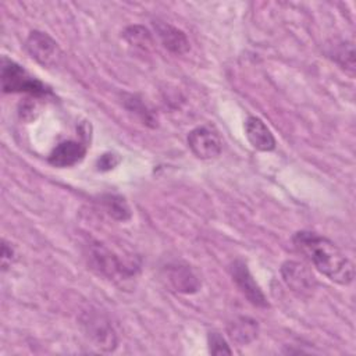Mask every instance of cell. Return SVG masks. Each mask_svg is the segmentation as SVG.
I'll list each match as a JSON object with an SVG mask.
<instances>
[{
    "mask_svg": "<svg viewBox=\"0 0 356 356\" xmlns=\"http://www.w3.org/2000/svg\"><path fill=\"white\" fill-rule=\"evenodd\" d=\"M292 243L296 252L305 256L328 280L339 285H349L353 281V263L328 238L312 231H298Z\"/></svg>",
    "mask_w": 356,
    "mask_h": 356,
    "instance_id": "6da1fadb",
    "label": "cell"
},
{
    "mask_svg": "<svg viewBox=\"0 0 356 356\" xmlns=\"http://www.w3.org/2000/svg\"><path fill=\"white\" fill-rule=\"evenodd\" d=\"M1 88L4 93H26L36 99L53 96V92L47 85L7 57L1 58Z\"/></svg>",
    "mask_w": 356,
    "mask_h": 356,
    "instance_id": "7a4b0ae2",
    "label": "cell"
},
{
    "mask_svg": "<svg viewBox=\"0 0 356 356\" xmlns=\"http://www.w3.org/2000/svg\"><path fill=\"white\" fill-rule=\"evenodd\" d=\"M88 264L89 267L108 280H128L135 274V266H127L117 254L100 242L88 245Z\"/></svg>",
    "mask_w": 356,
    "mask_h": 356,
    "instance_id": "3957f363",
    "label": "cell"
},
{
    "mask_svg": "<svg viewBox=\"0 0 356 356\" xmlns=\"http://www.w3.org/2000/svg\"><path fill=\"white\" fill-rule=\"evenodd\" d=\"M88 339L102 352H113L118 346L117 332L110 320L99 312H83L79 318Z\"/></svg>",
    "mask_w": 356,
    "mask_h": 356,
    "instance_id": "277c9868",
    "label": "cell"
},
{
    "mask_svg": "<svg viewBox=\"0 0 356 356\" xmlns=\"http://www.w3.org/2000/svg\"><path fill=\"white\" fill-rule=\"evenodd\" d=\"M25 49L35 61L47 68L57 67L63 58V53L56 40L42 31H32L28 35Z\"/></svg>",
    "mask_w": 356,
    "mask_h": 356,
    "instance_id": "5b68a950",
    "label": "cell"
},
{
    "mask_svg": "<svg viewBox=\"0 0 356 356\" xmlns=\"http://www.w3.org/2000/svg\"><path fill=\"white\" fill-rule=\"evenodd\" d=\"M191 152L202 160H210L220 156L222 142L218 132L210 125H200L192 129L186 138Z\"/></svg>",
    "mask_w": 356,
    "mask_h": 356,
    "instance_id": "8992f818",
    "label": "cell"
},
{
    "mask_svg": "<svg viewBox=\"0 0 356 356\" xmlns=\"http://www.w3.org/2000/svg\"><path fill=\"white\" fill-rule=\"evenodd\" d=\"M229 271H231L232 280L236 284V286L239 288V291L253 306L268 307V302H267L263 291L260 289L259 284L254 281L253 275L250 274V271L248 268V264L243 260L236 259L235 261H232Z\"/></svg>",
    "mask_w": 356,
    "mask_h": 356,
    "instance_id": "52a82bcc",
    "label": "cell"
},
{
    "mask_svg": "<svg viewBox=\"0 0 356 356\" xmlns=\"http://www.w3.org/2000/svg\"><path fill=\"white\" fill-rule=\"evenodd\" d=\"M163 274L170 284V286L185 295H192L200 289V280L196 273L182 261L168 263L163 268Z\"/></svg>",
    "mask_w": 356,
    "mask_h": 356,
    "instance_id": "ba28073f",
    "label": "cell"
},
{
    "mask_svg": "<svg viewBox=\"0 0 356 356\" xmlns=\"http://www.w3.org/2000/svg\"><path fill=\"white\" fill-rule=\"evenodd\" d=\"M281 275L286 286L299 295H307L316 289V277L305 264L299 261L286 260L281 266Z\"/></svg>",
    "mask_w": 356,
    "mask_h": 356,
    "instance_id": "9c48e42d",
    "label": "cell"
},
{
    "mask_svg": "<svg viewBox=\"0 0 356 356\" xmlns=\"http://www.w3.org/2000/svg\"><path fill=\"white\" fill-rule=\"evenodd\" d=\"M86 154V146L76 140H64L58 143L47 157L49 164L57 168L72 167L83 160Z\"/></svg>",
    "mask_w": 356,
    "mask_h": 356,
    "instance_id": "30bf717a",
    "label": "cell"
},
{
    "mask_svg": "<svg viewBox=\"0 0 356 356\" xmlns=\"http://www.w3.org/2000/svg\"><path fill=\"white\" fill-rule=\"evenodd\" d=\"M245 135L256 150L271 152L275 149V138L270 128L259 117L250 115L245 121Z\"/></svg>",
    "mask_w": 356,
    "mask_h": 356,
    "instance_id": "8fae6325",
    "label": "cell"
},
{
    "mask_svg": "<svg viewBox=\"0 0 356 356\" xmlns=\"http://www.w3.org/2000/svg\"><path fill=\"white\" fill-rule=\"evenodd\" d=\"M153 25L159 39L167 50L174 54H184L189 50V40L181 29L163 21H154Z\"/></svg>",
    "mask_w": 356,
    "mask_h": 356,
    "instance_id": "7c38bea8",
    "label": "cell"
},
{
    "mask_svg": "<svg viewBox=\"0 0 356 356\" xmlns=\"http://www.w3.org/2000/svg\"><path fill=\"white\" fill-rule=\"evenodd\" d=\"M227 334L234 343H236L238 346H245L257 338L259 324L250 317L239 316L228 323Z\"/></svg>",
    "mask_w": 356,
    "mask_h": 356,
    "instance_id": "4fadbf2b",
    "label": "cell"
},
{
    "mask_svg": "<svg viewBox=\"0 0 356 356\" xmlns=\"http://www.w3.org/2000/svg\"><path fill=\"white\" fill-rule=\"evenodd\" d=\"M328 57L335 61L342 70L348 74H355V49L352 42L348 40H334L332 44H328L327 50Z\"/></svg>",
    "mask_w": 356,
    "mask_h": 356,
    "instance_id": "5bb4252c",
    "label": "cell"
},
{
    "mask_svg": "<svg viewBox=\"0 0 356 356\" xmlns=\"http://www.w3.org/2000/svg\"><path fill=\"white\" fill-rule=\"evenodd\" d=\"M100 203L103 204L106 213L118 221H127L131 218V209L124 197L118 195H103L100 199Z\"/></svg>",
    "mask_w": 356,
    "mask_h": 356,
    "instance_id": "9a60e30c",
    "label": "cell"
},
{
    "mask_svg": "<svg viewBox=\"0 0 356 356\" xmlns=\"http://www.w3.org/2000/svg\"><path fill=\"white\" fill-rule=\"evenodd\" d=\"M124 106L127 110H129L131 113H135L145 125L149 127H157V117L154 114V111L138 96L134 95H127L124 97Z\"/></svg>",
    "mask_w": 356,
    "mask_h": 356,
    "instance_id": "2e32d148",
    "label": "cell"
},
{
    "mask_svg": "<svg viewBox=\"0 0 356 356\" xmlns=\"http://www.w3.org/2000/svg\"><path fill=\"white\" fill-rule=\"evenodd\" d=\"M124 38L129 44L140 47L143 50H146L152 44V36H150L149 31L140 25L128 26L124 31Z\"/></svg>",
    "mask_w": 356,
    "mask_h": 356,
    "instance_id": "e0dca14e",
    "label": "cell"
},
{
    "mask_svg": "<svg viewBox=\"0 0 356 356\" xmlns=\"http://www.w3.org/2000/svg\"><path fill=\"white\" fill-rule=\"evenodd\" d=\"M207 343H209V352L211 355H231L232 350L224 337L220 332H209L207 335Z\"/></svg>",
    "mask_w": 356,
    "mask_h": 356,
    "instance_id": "ac0fdd59",
    "label": "cell"
},
{
    "mask_svg": "<svg viewBox=\"0 0 356 356\" xmlns=\"http://www.w3.org/2000/svg\"><path fill=\"white\" fill-rule=\"evenodd\" d=\"M15 261V252L10 243L3 241L1 243V268L6 271Z\"/></svg>",
    "mask_w": 356,
    "mask_h": 356,
    "instance_id": "d6986e66",
    "label": "cell"
},
{
    "mask_svg": "<svg viewBox=\"0 0 356 356\" xmlns=\"http://www.w3.org/2000/svg\"><path fill=\"white\" fill-rule=\"evenodd\" d=\"M118 161H120V159L115 154L106 153V154L100 156V159L97 160V168L102 171H107V170L114 168L118 164Z\"/></svg>",
    "mask_w": 356,
    "mask_h": 356,
    "instance_id": "ffe728a7",
    "label": "cell"
},
{
    "mask_svg": "<svg viewBox=\"0 0 356 356\" xmlns=\"http://www.w3.org/2000/svg\"><path fill=\"white\" fill-rule=\"evenodd\" d=\"M36 107H35V104L33 103H31V102H25L24 104H22V107L19 108V115H21V118H24V120H26V121H31V120H35L36 118Z\"/></svg>",
    "mask_w": 356,
    "mask_h": 356,
    "instance_id": "44dd1931",
    "label": "cell"
}]
</instances>
